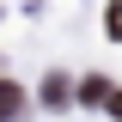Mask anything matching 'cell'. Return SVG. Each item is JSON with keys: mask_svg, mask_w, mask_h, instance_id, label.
Here are the masks:
<instances>
[{"mask_svg": "<svg viewBox=\"0 0 122 122\" xmlns=\"http://www.w3.org/2000/svg\"><path fill=\"white\" fill-rule=\"evenodd\" d=\"M18 116H25V92L12 79H0V122H18Z\"/></svg>", "mask_w": 122, "mask_h": 122, "instance_id": "cell-1", "label": "cell"}, {"mask_svg": "<svg viewBox=\"0 0 122 122\" xmlns=\"http://www.w3.org/2000/svg\"><path fill=\"white\" fill-rule=\"evenodd\" d=\"M67 98H73V86H67L61 73H49V79H43V104L55 110V104H67Z\"/></svg>", "mask_w": 122, "mask_h": 122, "instance_id": "cell-2", "label": "cell"}, {"mask_svg": "<svg viewBox=\"0 0 122 122\" xmlns=\"http://www.w3.org/2000/svg\"><path fill=\"white\" fill-rule=\"evenodd\" d=\"M104 92H110L104 79H86V86H79V98H86V104H104Z\"/></svg>", "mask_w": 122, "mask_h": 122, "instance_id": "cell-3", "label": "cell"}, {"mask_svg": "<svg viewBox=\"0 0 122 122\" xmlns=\"http://www.w3.org/2000/svg\"><path fill=\"white\" fill-rule=\"evenodd\" d=\"M110 37L122 43V0H110Z\"/></svg>", "mask_w": 122, "mask_h": 122, "instance_id": "cell-4", "label": "cell"}, {"mask_svg": "<svg viewBox=\"0 0 122 122\" xmlns=\"http://www.w3.org/2000/svg\"><path fill=\"white\" fill-rule=\"evenodd\" d=\"M104 104H110V116L122 122V92H104Z\"/></svg>", "mask_w": 122, "mask_h": 122, "instance_id": "cell-5", "label": "cell"}]
</instances>
